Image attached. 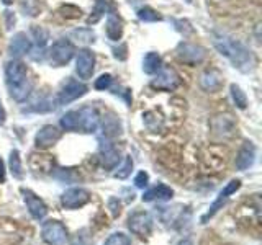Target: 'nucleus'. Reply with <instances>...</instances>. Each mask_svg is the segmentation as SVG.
Returning a JSON list of instances; mask_svg holds the SVG:
<instances>
[{
    "instance_id": "obj_1",
    "label": "nucleus",
    "mask_w": 262,
    "mask_h": 245,
    "mask_svg": "<svg viewBox=\"0 0 262 245\" xmlns=\"http://www.w3.org/2000/svg\"><path fill=\"white\" fill-rule=\"evenodd\" d=\"M211 41H213V46L218 49V53L221 56H225L226 59H229V62H231L237 70L246 74L254 69L256 59H254L249 47H246L241 41H237L229 35H226V33H220V31L211 33Z\"/></svg>"
},
{
    "instance_id": "obj_2",
    "label": "nucleus",
    "mask_w": 262,
    "mask_h": 245,
    "mask_svg": "<svg viewBox=\"0 0 262 245\" xmlns=\"http://www.w3.org/2000/svg\"><path fill=\"white\" fill-rule=\"evenodd\" d=\"M76 49H74V44L69 39H57L56 43H53V46L48 49V61L53 67H62V65L68 64L72 57Z\"/></svg>"
},
{
    "instance_id": "obj_3",
    "label": "nucleus",
    "mask_w": 262,
    "mask_h": 245,
    "mask_svg": "<svg viewBox=\"0 0 262 245\" xmlns=\"http://www.w3.org/2000/svg\"><path fill=\"white\" fill-rule=\"evenodd\" d=\"M176 56L180 62H184L187 65H196L205 61V57H207V49L200 44L182 41V43H179V46L176 49Z\"/></svg>"
},
{
    "instance_id": "obj_4",
    "label": "nucleus",
    "mask_w": 262,
    "mask_h": 245,
    "mask_svg": "<svg viewBox=\"0 0 262 245\" xmlns=\"http://www.w3.org/2000/svg\"><path fill=\"white\" fill-rule=\"evenodd\" d=\"M41 239L48 245H66L68 242V229L59 220H46L41 227Z\"/></svg>"
},
{
    "instance_id": "obj_5",
    "label": "nucleus",
    "mask_w": 262,
    "mask_h": 245,
    "mask_svg": "<svg viewBox=\"0 0 262 245\" xmlns=\"http://www.w3.org/2000/svg\"><path fill=\"white\" fill-rule=\"evenodd\" d=\"M180 85V76L172 67H161L151 80V87L162 92H172Z\"/></svg>"
},
{
    "instance_id": "obj_6",
    "label": "nucleus",
    "mask_w": 262,
    "mask_h": 245,
    "mask_svg": "<svg viewBox=\"0 0 262 245\" xmlns=\"http://www.w3.org/2000/svg\"><path fill=\"white\" fill-rule=\"evenodd\" d=\"M87 85L85 84H82V82L79 80H68V84H64L62 88H61V92L57 93V98H56V103L57 106H61V105H69L72 102H76L77 98L80 96H84L87 93Z\"/></svg>"
},
{
    "instance_id": "obj_7",
    "label": "nucleus",
    "mask_w": 262,
    "mask_h": 245,
    "mask_svg": "<svg viewBox=\"0 0 262 245\" xmlns=\"http://www.w3.org/2000/svg\"><path fill=\"white\" fill-rule=\"evenodd\" d=\"M239 188H241V180H237V178H236V180H231V182H229V183L223 188V190L220 191L218 198H216L215 203H213L211 206H210V209L202 216V224H207L208 220H210L213 216H215L221 208H223V204L229 200V196L234 194L237 190H239Z\"/></svg>"
},
{
    "instance_id": "obj_8",
    "label": "nucleus",
    "mask_w": 262,
    "mask_h": 245,
    "mask_svg": "<svg viewBox=\"0 0 262 245\" xmlns=\"http://www.w3.org/2000/svg\"><path fill=\"white\" fill-rule=\"evenodd\" d=\"M90 193L85 190V188H80V186H74L66 190L61 196V204L66 209H79L82 206L90 201Z\"/></svg>"
},
{
    "instance_id": "obj_9",
    "label": "nucleus",
    "mask_w": 262,
    "mask_h": 245,
    "mask_svg": "<svg viewBox=\"0 0 262 245\" xmlns=\"http://www.w3.org/2000/svg\"><path fill=\"white\" fill-rule=\"evenodd\" d=\"M5 77H7V85L8 88L21 85L28 80V70L27 65L18 59H12L5 64Z\"/></svg>"
},
{
    "instance_id": "obj_10",
    "label": "nucleus",
    "mask_w": 262,
    "mask_h": 245,
    "mask_svg": "<svg viewBox=\"0 0 262 245\" xmlns=\"http://www.w3.org/2000/svg\"><path fill=\"white\" fill-rule=\"evenodd\" d=\"M128 229L133 234L144 237L151 232L152 229V217L146 211H136L128 217Z\"/></svg>"
},
{
    "instance_id": "obj_11",
    "label": "nucleus",
    "mask_w": 262,
    "mask_h": 245,
    "mask_svg": "<svg viewBox=\"0 0 262 245\" xmlns=\"http://www.w3.org/2000/svg\"><path fill=\"white\" fill-rule=\"evenodd\" d=\"M95 70V54L90 49H80L76 59V72L80 79H92Z\"/></svg>"
},
{
    "instance_id": "obj_12",
    "label": "nucleus",
    "mask_w": 262,
    "mask_h": 245,
    "mask_svg": "<svg viewBox=\"0 0 262 245\" xmlns=\"http://www.w3.org/2000/svg\"><path fill=\"white\" fill-rule=\"evenodd\" d=\"M21 194H23L25 204H27L31 217L36 220H43L48 214V206L45 204V201L41 200L39 196H36L31 190H25V188H21Z\"/></svg>"
},
{
    "instance_id": "obj_13",
    "label": "nucleus",
    "mask_w": 262,
    "mask_h": 245,
    "mask_svg": "<svg viewBox=\"0 0 262 245\" xmlns=\"http://www.w3.org/2000/svg\"><path fill=\"white\" fill-rule=\"evenodd\" d=\"M200 88L205 90L208 93H215L220 92L221 87L225 84V79H223V74H221L218 69H207L202 76H200Z\"/></svg>"
},
{
    "instance_id": "obj_14",
    "label": "nucleus",
    "mask_w": 262,
    "mask_h": 245,
    "mask_svg": "<svg viewBox=\"0 0 262 245\" xmlns=\"http://www.w3.org/2000/svg\"><path fill=\"white\" fill-rule=\"evenodd\" d=\"M120 160H121L120 151L117 149V147H115L106 137H105V141L100 139V162H102V165L106 170H113L120 163Z\"/></svg>"
},
{
    "instance_id": "obj_15",
    "label": "nucleus",
    "mask_w": 262,
    "mask_h": 245,
    "mask_svg": "<svg viewBox=\"0 0 262 245\" xmlns=\"http://www.w3.org/2000/svg\"><path fill=\"white\" fill-rule=\"evenodd\" d=\"M79 114V129H82L84 133H95L98 125H100V116L98 111L92 106H84L77 111Z\"/></svg>"
},
{
    "instance_id": "obj_16",
    "label": "nucleus",
    "mask_w": 262,
    "mask_h": 245,
    "mask_svg": "<svg viewBox=\"0 0 262 245\" xmlns=\"http://www.w3.org/2000/svg\"><path fill=\"white\" fill-rule=\"evenodd\" d=\"M62 133L56 126L53 125H46L41 128L38 133H36V137H35V144L38 149H48V147L54 145L57 141L61 139Z\"/></svg>"
},
{
    "instance_id": "obj_17",
    "label": "nucleus",
    "mask_w": 262,
    "mask_h": 245,
    "mask_svg": "<svg viewBox=\"0 0 262 245\" xmlns=\"http://www.w3.org/2000/svg\"><path fill=\"white\" fill-rule=\"evenodd\" d=\"M31 47H33L31 39L27 36V33L20 31V33H16V35H13V38L10 41V46H8V51H10V56L13 59H18L21 56L30 54Z\"/></svg>"
},
{
    "instance_id": "obj_18",
    "label": "nucleus",
    "mask_w": 262,
    "mask_h": 245,
    "mask_svg": "<svg viewBox=\"0 0 262 245\" xmlns=\"http://www.w3.org/2000/svg\"><path fill=\"white\" fill-rule=\"evenodd\" d=\"M254 162H256V145L249 141H246L236 155V168L244 172L251 168L254 165Z\"/></svg>"
},
{
    "instance_id": "obj_19",
    "label": "nucleus",
    "mask_w": 262,
    "mask_h": 245,
    "mask_svg": "<svg viewBox=\"0 0 262 245\" xmlns=\"http://www.w3.org/2000/svg\"><path fill=\"white\" fill-rule=\"evenodd\" d=\"M172 196H174V190L170 186L158 183L156 186L149 188L143 193V201L151 203V201H169Z\"/></svg>"
},
{
    "instance_id": "obj_20",
    "label": "nucleus",
    "mask_w": 262,
    "mask_h": 245,
    "mask_svg": "<svg viewBox=\"0 0 262 245\" xmlns=\"http://www.w3.org/2000/svg\"><path fill=\"white\" fill-rule=\"evenodd\" d=\"M102 129H103V136L106 139L117 137L121 134V122L115 114H106L102 121Z\"/></svg>"
},
{
    "instance_id": "obj_21",
    "label": "nucleus",
    "mask_w": 262,
    "mask_h": 245,
    "mask_svg": "<svg viewBox=\"0 0 262 245\" xmlns=\"http://www.w3.org/2000/svg\"><path fill=\"white\" fill-rule=\"evenodd\" d=\"M105 31H106V36H108L112 41H120L121 39V36H123V23H121V20L118 18L117 15H110L108 16Z\"/></svg>"
},
{
    "instance_id": "obj_22",
    "label": "nucleus",
    "mask_w": 262,
    "mask_h": 245,
    "mask_svg": "<svg viewBox=\"0 0 262 245\" xmlns=\"http://www.w3.org/2000/svg\"><path fill=\"white\" fill-rule=\"evenodd\" d=\"M51 110H54L53 100L46 93L36 95L31 100L30 108H28V111H35V113H46V111H51Z\"/></svg>"
},
{
    "instance_id": "obj_23",
    "label": "nucleus",
    "mask_w": 262,
    "mask_h": 245,
    "mask_svg": "<svg viewBox=\"0 0 262 245\" xmlns=\"http://www.w3.org/2000/svg\"><path fill=\"white\" fill-rule=\"evenodd\" d=\"M162 67V59H161V56L158 53H147L144 56V59H143V70L146 74H149V76H152V74H156L159 69Z\"/></svg>"
},
{
    "instance_id": "obj_24",
    "label": "nucleus",
    "mask_w": 262,
    "mask_h": 245,
    "mask_svg": "<svg viewBox=\"0 0 262 245\" xmlns=\"http://www.w3.org/2000/svg\"><path fill=\"white\" fill-rule=\"evenodd\" d=\"M31 88H33V84H31L30 80H27L21 85H16V87L8 88V92H10V96L13 98L15 102H20L21 103V102H25L30 96Z\"/></svg>"
},
{
    "instance_id": "obj_25",
    "label": "nucleus",
    "mask_w": 262,
    "mask_h": 245,
    "mask_svg": "<svg viewBox=\"0 0 262 245\" xmlns=\"http://www.w3.org/2000/svg\"><path fill=\"white\" fill-rule=\"evenodd\" d=\"M31 36H33V39H35V43H36L35 44L36 49H45L48 39H49V33L43 27H39V24H33V27H31Z\"/></svg>"
},
{
    "instance_id": "obj_26",
    "label": "nucleus",
    "mask_w": 262,
    "mask_h": 245,
    "mask_svg": "<svg viewBox=\"0 0 262 245\" xmlns=\"http://www.w3.org/2000/svg\"><path fill=\"white\" fill-rule=\"evenodd\" d=\"M8 165H10V172L15 178H23V167H21V157H20V152L13 149L10 152V160H8Z\"/></svg>"
},
{
    "instance_id": "obj_27",
    "label": "nucleus",
    "mask_w": 262,
    "mask_h": 245,
    "mask_svg": "<svg viewBox=\"0 0 262 245\" xmlns=\"http://www.w3.org/2000/svg\"><path fill=\"white\" fill-rule=\"evenodd\" d=\"M61 128L66 131H79V114L77 111H68L61 118Z\"/></svg>"
},
{
    "instance_id": "obj_28",
    "label": "nucleus",
    "mask_w": 262,
    "mask_h": 245,
    "mask_svg": "<svg viewBox=\"0 0 262 245\" xmlns=\"http://www.w3.org/2000/svg\"><path fill=\"white\" fill-rule=\"evenodd\" d=\"M229 90H231V98H233L234 105L239 110H246V106H248V96H246V93L243 92V88L236 84H231Z\"/></svg>"
},
{
    "instance_id": "obj_29",
    "label": "nucleus",
    "mask_w": 262,
    "mask_h": 245,
    "mask_svg": "<svg viewBox=\"0 0 262 245\" xmlns=\"http://www.w3.org/2000/svg\"><path fill=\"white\" fill-rule=\"evenodd\" d=\"M138 15V18L141 20V21H147V23H152V21H161L162 20V16L152 10L151 7H143V8H139V10L136 12Z\"/></svg>"
},
{
    "instance_id": "obj_30",
    "label": "nucleus",
    "mask_w": 262,
    "mask_h": 245,
    "mask_svg": "<svg viewBox=\"0 0 262 245\" xmlns=\"http://www.w3.org/2000/svg\"><path fill=\"white\" fill-rule=\"evenodd\" d=\"M131 170H133V159H131V155H126L123 165L115 172V177L120 180H126L131 175Z\"/></svg>"
},
{
    "instance_id": "obj_31",
    "label": "nucleus",
    "mask_w": 262,
    "mask_h": 245,
    "mask_svg": "<svg viewBox=\"0 0 262 245\" xmlns=\"http://www.w3.org/2000/svg\"><path fill=\"white\" fill-rule=\"evenodd\" d=\"M21 10L25 12V15H28V16H35L39 13V0H21Z\"/></svg>"
},
{
    "instance_id": "obj_32",
    "label": "nucleus",
    "mask_w": 262,
    "mask_h": 245,
    "mask_svg": "<svg viewBox=\"0 0 262 245\" xmlns=\"http://www.w3.org/2000/svg\"><path fill=\"white\" fill-rule=\"evenodd\" d=\"M103 245H131V239L125 232H115L105 240Z\"/></svg>"
},
{
    "instance_id": "obj_33",
    "label": "nucleus",
    "mask_w": 262,
    "mask_h": 245,
    "mask_svg": "<svg viewBox=\"0 0 262 245\" xmlns=\"http://www.w3.org/2000/svg\"><path fill=\"white\" fill-rule=\"evenodd\" d=\"M105 5H106V0H98L94 13L87 18V24H94V23H97L98 20L102 18L103 13H105Z\"/></svg>"
},
{
    "instance_id": "obj_34",
    "label": "nucleus",
    "mask_w": 262,
    "mask_h": 245,
    "mask_svg": "<svg viewBox=\"0 0 262 245\" xmlns=\"http://www.w3.org/2000/svg\"><path fill=\"white\" fill-rule=\"evenodd\" d=\"M72 36H77L80 43H94V31H90L87 28L84 30H76V31H72Z\"/></svg>"
},
{
    "instance_id": "obj_35",
    "label": "nucleus",
    "mask_w": 262,
    "mask_h": 245,
    "mask_svg": "<svg viewBox=\"0 0 262 245\" xmlns=\"http://www.w3.org/2000/svg\"><path fill=\"white\" fill-rule=\"evenodd\" d=\"M112 82H113V77L110 76V74H103V76H100L95 80V88L97 90H106V88H110Z\"/></svg>"
},
{
    "instance_id": "obj_36",
    "label": "nucleus",
    "mask_w": 262,
    "mask_h": 245,
    "mask_svg": "<svg viewBox=\"0 0 262 245\" xmlns=\"http://www.w3.org/2000/svg\"><path fill=\"white\" fill-rule=\"evenodd\" d=\"M72 245H92V240L87 235V229H82L80 232H77V235L74 237Z\"/></svg>"
},
{
    "instance_id": "obj_37",
    "label": "nucleus",
    "mask_w": 262,
    "mask_h": 245,
    "mask_svg": "<svg viewBox=\"0 0 262 245\" xmlns=\"http://www.w3.org/2000/svg\"><path fill=\"white\" fill-rule=\"evenodd\" d=\"M147 183H149V175H147L146 172H139V174L135 177V185L138 188H146Z\"/></svg>"
},
{
    "instance_id": "obj_38",
    "label": "nucleus",
    "mask_w": 262,
    "mask_h": 245,
    "mask_svg": "<svg viewBox=\"0 0 262 245\" xmlns=\"http://www.w3.org/2000/svg\"><path fill=\"white\" fill-rule=\"evenodd\" d=\"M108 208H110V211H112V216H113V217H118V216H120L121 204H120L118 198H110V200H108Z\"/></svg>"
},
{
    "instance_id": "obj_39",
    "label": "nucleus",
    "mask_w": 262,
    "mask_h": 245,
    "mask_svg": "<svg viewBox=\"0 0 262 245\" xmlns=\"http://www.w3.org/2000/svg\"><path fill=\"white\" fill-rule=\"evenodd\" d=\"M4 16H5V20H7V30H12V27L15 24V15L10 10H5Z\"/></svg>"
},
{
    "instance_id": "obj_40",
    "label": "nucleus",
    "mask_w": 262,
    "mask_h": 245,
    "mask_svg": "<svg viewBox=\"0 0 262 245\" xmlns=\"http://www.w3.org/2000/svg\"><path fill=\"white\" fill-rule=\"evenodd\" d=\"M5 182V165H4V160L0 159V183Z\"/></svg>"
},
{
    "instance_id": "obj_41",
    "label": "nucleus",
    "mask_w": 262,
    "mask_h": 245,
    "mask_svg": "<svg viewBox=\"0 0 262 245\" xmlns=\"http://www.w3.org/2000/svg\"><path fill=\"white\" fill-rule=\"evenodd\" d=\"M5 118H7V113H5V108H4V105H2V100H0V125H4Z\"/></svg>"
},
{
    "instance_id": "obj_42",
    "label": "nucleus",
    "mask_w": 262,
    "mask_h": 245,
    "mask_svg": "<svg viewBox=\"0 0 262 245\" xmlns=\"http://www.w3.org/2000/svg\"><path fill=\"white\" fill-rule=\"evenodd\" d=\"M177 245H193V242H192V240H188V239H182Z\"/></svg>"
},
{
    "instance_id": "obj_43",
    "label": "nucleus",
    "mask_w": 262,
    "mask_h": 245,
    "mask_svg": "<svg viewBox=\"0 0 262 245\" xmlns=\"http://www.w3.org/2000/svg\"><path fill=\"white\" fill-rule=\"evenodd\" d=\"M2 2H4L5 5H10V4H13V0H2Z\"/></svg>"
},
{
    "instance_id": "obj_44",
    "label": "nucleus",
    "mask_w": 262,
    "mask_h": 245,
    "mask_svg": "<svg viewBox=\"0 0 262 245\" xmlns=\"http://www.w3.org/2000/svg\"><path fill=\"white\" fill-rule=\"evenodd\" d=\"M188 2H192V0H188Z\"/></svg>"
}]
</instances>
